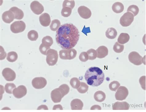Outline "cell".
Wrapping results in <instances>:
<instances>
[{"instance_id":"1","label":"cell","mask_w":146,"mask_h":112,"mask_svg":"<svg viewBox=\"0 0 146 112\" xmlns=\"http://www.w3.org/2000/svg\"><path fill=\"white\" fill-rule=\"evenodd\" d=\"M80 35L78 29L71 23L61 25L56 32V42L63 49L75 47L78 44Z\"/></svg>"},{"instance_id":"2","label":"cell","mask_w":146,"mask_h":112,"mask_svg":"<svg viewBox=\"0 0 146 112\" xmlns=\"http://www.w3.org/2000/svg\"><path fill=\"white\" fill-rule=\"evenodd\" d=\"M84 78L88 85L92 87H98L103 83L105 74L101 69L98 67L89 68L85 73Z\"/></svg>"},{"instance_id":"3","label":"cell","mask_w":146,"mask_h":112,"mask_svg":"<svg viewBox=\"0 0 146 112\" xmlns=\"http://www.w3.org/2000/svg\"><path fill=\"white\" fill-rule=\"evenodd\" d=\"M70 88L66 84L61 85L59 88L55 89L51 93V98L52 101L55 103H60L64 96L68 94L70 92Z\"/></svg>"},{"instance_id":"4","label":"cell","mask_w":146,"mask_h":112,"mask_svg":"<svg viewBox=\"0 0 146 112\" xmlns=\"http://www.w3.org/2000/svg\"><path fill=\"white\" fill-rule=\"evenodd\" d=\"M46 61L49 66H53L55 65L58 60V55L56 50L50 49L47 53Z\"/></svg>"},{"instance_id":"5","label":"cell","mask_w":146,"mask_h":112,"mask_svg":"<svg viewBox=\"0 0 146 112\" xmlns=\"http://www.w3.org/2000/svg\"><path fill=\"white\" fill-rule=\"evenodd\" d=\"M77 55V52L74 49H63L59 52L60 58L64 60H71L75 58Z\"/></svg>"},{"instance_id":"6","label":"cell","mask_w":146,"mask_h":112,"mask_svg":"<svg viewBox=\"0 0 146 112\" xmlns=\"http://www.w3.org/2000/svg\"><path fill=\"white\" fill-rule=\"evenodd\" d=\"M26 28L25 23L22 21H16L11 25V30L13 33L17 34L24 32Z\"/></svg>"},{"instance_id":"7","label":"cell","mask_w":146,"mask_h":112,"mask_svg":"<svg viewBox=\"0 0 146 112\" xmlns=\"http://www.w3.org/2000/svg\"><path fill=\"white\" fill-rule=\"evenodd\" d=\"M134 19L133 14L131 13L127 12L121 17L120 20V24L123 27L129 26L132 24Z\"/></svg>"},{"instance_id":"8","label":"cell","mask_w":146,"mask_h":112,"mask_svg":"<svg viewBox=\"0 0 146 112\" xmlns=\"http://www.w3.org/2000/svg\"><path fill=\"white\" fill-rule=\"evenodd\" d=\"M129 95L128 89L123 86H121L118 89L115 95V98L118 101L125 99Z\"/></svg>"},{"instance_id":"9","label":"cell","mask_w":146,"mask_h":112,"mask_svg":"<svg viewBox=\"0 0 146 112\" xmlns=\"http://www.w3.org/2000/svg\"><path fill=\"white\" fill-rule=\"evenodd\" d=\"M128 58L130 62L134 65H140L143 63V57L137 52H133L130 53Z\"/></svg>"},{"instance_id":"10","label":"cell","mask_w":146,"mask_h":112,"mask_svg":"<svg viewBox=\"0 0 146 112\" xmlns=\"http://www.w3.org/2000/svg\"><path fill=\"white\" fill-rule=\"evenodd\" d=\"M47 81L43 77H36L32 81L33 87L37 89H40L44 88L46 85Z\"/></svg>"},{"instance_id":"11","label":"cell","mask_w":146,"mask_h":112,"mask_svg":"<svg viewBox=\"0 0 146 112\" xmlns=\"http://www.w3.org/2000/svg\"><path fill=\"white\" fill-rule=\"evenodd\" d=\"M2 74L4 78L7 81H13L16 78V73L9 68H6L3 69Z\"/></svg>"},{"instance_id":"12","label":"cell","mask_w":146,"mask_h":112,"mask_svg":"<svg viewBox=\"0 0 146 112\" xmlns=\"http://www.w3.org/2000/svg\"><path fill=\"white\" fill-rule=\"evenodd\" d=\"M30 8L34 13L37 15L41 14L44 10L43 6L37 1H34L31 4Z\"/></svg>"},{"instance_id":"13","label":"cell","mask_w":146,"mask_h":112,"mask_svg":"<svg viewBox=\"0 0 146 112\" xmlns=\"http://www.w3.org/2000/svg\"><path fill=\"white\" fill-rule=\"evenodd\" d=\"M27 93V89L24 86H19L15 88L13 91V94L17 99H21L24 97Z\"/></svg>"},{"instance_id":"14","label":"cell","mask_w":146,"mask_h":112,"mask_svg":"<svg viewBox=\"0 0 146 112\" xmlns=\"http://www.w3.org/2000/svg\"><path fill=\"white\" fill-rule=\"evenodd\" d=\"M78 12L80 16L84 19H89L91 16L92 13L90 10L85 6H80L79 7Z\"/></svg>"},{"instance_id":"15","label":"cell","mask_w":146,"mask_h":112,"mask_svg":"<svg viewBox=\"0 0 146 112\" xmlns=\"http://www.w3.org/2000/svg\"><path fill=\"white\" fill-rule=\"evenodd\" d=\"M112 107L113 110H128L129 105L126 102H117L113 104Z\"/></svg>"},{"instance_id":"16","label":"cell","mask_w":146,"mask_h":112,"mask_svg":"<svg viewBox=\"0 0 146 112\" xmlns=\"http://www.w3.org/2000/svg\"><path fill=\"white\" fill-rule=\"evenodd\" d=\"M39 21L41 25L44 27L48 26L51 21L49 15L47 13H44L40 15Z\"/></svg>"},{"instance_id":"17","label":"cell","mask_w":146,"mask_h":112,"mask_svg":"<svg viewBox=\"0 0 146 112\" xmlns=\"http://www.w3.org/2000/svg\"><path fill=\"white\" fill-rule=\"evenodd\" d=\"M2 18L3 21L7 23L10 24L13 21L15 17L12 11L9 10L5 11L3 13Z\"/></svg>"},{"instance_id":"18","label":"cell","mask_w":146,"mask_h":112,"mask_svg":"<svg viewBox=\"0 0 146 112\" xmlns=\"http://www.w3.org/2000/svg\"><path fill=\"white\" fill-rule=\"evenodd\" d=\"M96 51L97 53V57L98 58H103L108 55V49L105 46H100Z\"/></svg>"},{"instance_id":"19","label":"cell","mask_w":146,"mask_h":112,"mask_svg":"<svg viewBox=\"0 0 146 112\" xmlns=\"http://www.w3.org/2000/svg\"><path fill=\"white\" fill-rule=\"evenodd\" d=\"M84 104L81 100L78 99H73L71 103L72 110H82Z\"/></svg>"},{"instance_id":"20","label":"cell","mask_w":146,"mask_h":112,"mask_svg":"<svg viewBox=\"0 0 146 112\" xmlns=\"http://www.w3.org/2000/svg\"><path fill=\"white\" fill-rule=\"evenodd\" d=\"M9 10L13 13L15 19L17 20H21L24 17L23 11L17 7H12Z\"/></svg>"},{"instance_id":"21","label":"cell","mask_w":146,"mask_h":112,"mask_svg":"<svg viewBox=\"0 0 146 112\" xmlns=\"http://www.w3.org/2000/svg\"><path fill=\"white\" fill-rule=\"evenodd\" d=\"M112 9L114 13H120L124 11V7L122 3L117 2L113 4L112 7Z\"/></svg>"},{"instance_id":"22","label":"cell","mask_w":146,"mask_h":112,"mask_svg":"<svg viewBox=\"0 0 146 112\" xmlns=\"http://www.w3.org/2000/svg\"><path fill=\"white\" fill-rule=\"evenodd\" d=\"M94 97L96 101L99 102H102L105 100L106 95L103 92L98 91L95 92Z\"/></svg>"},{"instance_id":"23","label":"cell","mask_w":146,"mask_h":112,"mask_svg":"<svg viewBox=\"0 0 146 112\" xmlns=\"http://www.w3.org/2000/svg\"><path fill=\"white\" fill-rule=\"evenodd\" d=\"M130 39V36L128 34L126 33H121L119 36L117 41L120 44H124L129 41Z\"/></svg>"},{"instance_id":"24","label":"cell","mask_w":146,"mask_h":112,"mask_svg":"<svg viewBox=\"0 0 146 112\" xmlns=\"http://www.w3.org/2000/svg\"><path fill=\"white\" fill-rule=\"evenodd\" d=\"M117 33L116 29L113 28H109L106 33V37L110 39H113L117 36Z\"/></svg>"},{"instance_id":"25","label":"cell","mask_w":146,"mask_h":112,"mask_svg":"<svg viewBox=\"0 0 146 112\" xmlns=\"http://www.w3.org/2000/svg\"><path fill=\"white\" fill-rule=\"evenodd\" d=\"M53 43V41L52 38L49 36L44 37L42 40V44L46 47H50Z\"/></svg>"},{"instance_id":"26","label":"cell","mask_w":146,"mask_h":112,"mask_svg":"<svg viewBox=\"0 0 146 112\" xmlns=\"http://www.w3.org/2000/svg\"><path fill=\"white\" fill-rule=\"evenodd\" d=\"M18 56L17 53L14 52H11L7 54V60L11 62H13L17 59Z\"/></svg>"},{"instance_id":"27","label":"cell","mask_w":146,"mask_h":112,"mask_svg":"<svg viewBox=\"0 0 146 112\" xmlns=\"http://www.w3.org/2000/svg\"><path fill=\"white\" fill-rule=\"evenodd\" d=\"M61 25L60 21L57 19L52 20L50 25V27L51 30L54 32H55L58 30Z\"/></svg>"},{"instance_id":"28","label":"cell","mask_w":146,"mask_h":112,"mask_svg":"<svg viewBox=\"0 0 146 112\" xmlns=\"http://www.w3.org/2000/svg\"><path fill=\"white\" fill-rule=\"evenodd\" d=\"M28 37L29 39L31 41H36L38 38V34L35 30H32L28 33Z\"/></svg>"},{"instance_id":"29","label":"cell","mask_w":146,"mask_h":112,"mask_svg":"<svg viewBox=\"0 0 146 112\" xmlns=\"http://www.w3.org/2000/svg\"><path fill=\"white\" fill-rule=\"evenodd\" d=\"M16 88V86L13 83H7L5 86V90L7 93L13 94V91Z\"/></svg>"},{"instance_id":"30","label":"cell","mask_w":146,"mask_h":112,"mask_svg":"<svg viewBox=\"0 0 146 112\" xmlns=\"http://www.w3.org/2000/svg\"><path fill=\"white\" fill-rule=\"evenodd\" d=\"M89 86L85 83L84 82H80V87L77 89L78 91L81 94L85 93L89 89Z\"/></svg>"},{"instance_id":"31","label":"cell","mask_w":146,"mask_h":112,"mask_svg":"<svg viewBox=\"0 0 146 112\" xmlns=\"http://www.w3.org/2000/svg\"><path fill=\"white\" fill-rule=\"evenodd\" d=\"M70 83L71 87L75 89L78 88L80 85V81L78 78H72L70 80Z\"/></svg>"},{"instance_id":"32","label":"cell","mask_w":146,"mask_h":112,"mask_svg":"<svg viewBox=\"0 0 146 112\" xmlns=\"http://www.w3.org/2000/svg\"><path fill=\"white\" fill-rule=\"evenodd\" d=\"M139 9L136 5H133L130 6L127 9V11L131 12L134 15V17H135L138 14L139 12Z\"/></svg>"},{"instance_id":"33","label":"cell","mask_w":146,"mask_h":112,"mask_svg":"<svg viewBox=\"0 0 146 112\" xmlns=\"http://www.w3.org/2000/svg\"><path fill=\"white\" fill-rule=\"evenodd\" d=\"M72 10L70 7H63L61 12V15L64 17H67L70 16L72 12Z\"/></svg>"},{"instance_id":"34","label":"cell","mask_w":146,"mask_h":112,"mask_svg":"<svg viewBox=\"0 0 146 112\" xmlns=\"http://www.w3.org/2000/svg\"><path fill=\"white\" fill-rule=\"evenodd\" d=\"M87 53L89 56V60H93L96 58L97 53L96 51L93 49H91L88 50Z\"/></svg>"},{"instance_id":"35","label":"cell","mask_w":146,"mask_h":112,"mask_svg":"<svg viewBox=\"0 0 146 112\" xmlns=\"http://www.w3.org/2000/svg\"><path fill=\"white\" fill-rule=\"evenodd\" d=\"M124 48V45L120 44L118 42L115 43L113 47L114 51L117 53H120L122 52L123 51Z\"/></svg>"},{"instance_id":"36","label":"cell","mask_w":146,"mask_h":112,"mask_svg":"<svg viewBox=\"0 0 146 112\" xmlns=\"http://www.w3.org/2000/svg\"><path fill=\"white\" fill-rule=\"evenodd\" d=\"M120 86V83L117 81H113L109 84V87L111 91H116Z\"/></svg>"},{"instance_id":"37","label":"cell","mask_w":146,"mask_h":112,"mask_svg":"<svg viewBox=\"0 0 146 112\" xmlns=\"http://www.w3.org/2000/svg\"><path fill=\"white\" fill-rule=\"evenodd\" d=\"M75 6V2L74 1H68L65 0L63 3V7H70L72 9Z\"/></svg>"},{"instance_id":"38","label":"cell","mask_w":146,"mask_h":112,"mask_svg":"<svg viewBox=\"0 0 146 112\" xmlns=\"http://www.w3.org/2000/svg\"><path fill=\"white\" fill-rule=\"evenodd\" d=\"M79 59L82 62H86L89 60V56L87 52H83L80 53Z\"/></svg>"},{"instance_id":"39","label":"cell","mask_w":146,"mask_h":112,"mask_svg":"<svg viewBox=\"0 0 146 112\" xmlns=\"http://www.w3.org/2000/svg\"><path fill=\"white\" fill-rule=\"evenodd\" d=\"M50 49V47H45L42 44L40 45L39 47V50L40 53L44 55H46L47 53L48 50Z\"/></svg>"},{"instance_id":"40","label":"cell","mask_w":146,"mask_h":112,"mask_svg":"<svg viewBox=\"0 0 146 112\" xmlns=\"http://www.w3.org/2000/svg\"><path fill=\"white\" fill-rule=\"evenodd\" d=\"M139 82L141 87L143 90H145V76H143L141 77L139 79Z\"/></svg>"},{"instance_id":"41","label":"cell","mask_w":146,"mask_h":112,"mask_svg":"<svg viewBox=\"0 0 146 112\" xmlns=\"http://www.w3.org/2000/svg\"><path fill=\"white\" fill-rule=\"evenodd\" d=\"M1 52L2 53V55H1V60L5 59L6 57V54L5 51L3 48L1 46Z\"/></svg>"},{"instance_id":"42","label":"cell","mask_w":146,"mask_h":112,"mask_svg":"<svg viewBox=\"0 0 146 112\" xmlns=\"http://www.w3.org/2000/svg\"><path fill=\"white\" fill-rule=\"evenodd\" d=\"M53 110H63V107L60 104L56 105L54 106L53 108Z\"/></svg>"},{"instance_id":"43","label":"cell","mask_w":146,"mask_h":112,"mask_svg":"<svg viewBox=\"0 0 146 112\" xmlns=\"http://www.w3.org/2000/svg\"><path fill=\"white\" fill-rule=\"evenodd\" d=\"M91 110H101L102 108L98 105H94L92 106L91 108Z\"/></svg>"},{"instance_id":"44","label":"cell","mask_w":146,"mask_h":112,"mask_svg":"<svg viewBox=\"0 0 146 112\" xmlns=\"http://www.w3.org/2000/svg\"><path fill=\"white\" fill-rule=\"evenodd\" d=\"M38 110H48V107L45 105H41L38 108Z\"/></svg>"}]
</instances>
